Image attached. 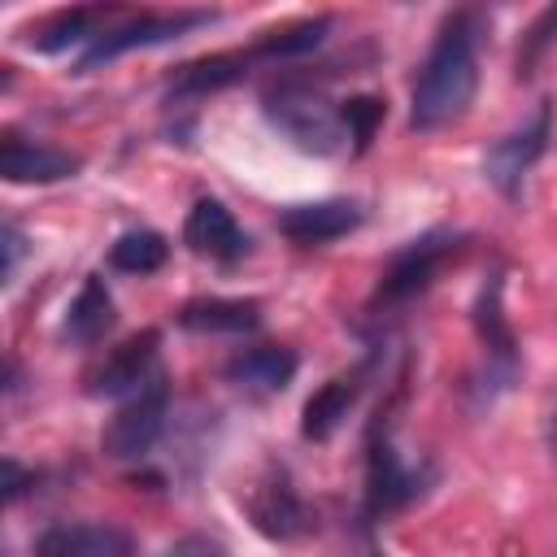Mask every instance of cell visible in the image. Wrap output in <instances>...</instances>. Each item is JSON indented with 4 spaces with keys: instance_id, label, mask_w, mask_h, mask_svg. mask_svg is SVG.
<instances>
[{
    "instance_id": "52a82bcc",
    "label": "cell",
    "mask_w": 557,
    "mask_h": 557,
    "mask_svg": "<svg viewBox=\"0 0 557 557\" xmlns=\"http://www.w3.org/2000/svg\"><path fill=\"white\" fill-rule=\"evenodd\" d=\"M548 139H553V100H540L527 122H518L509 135H500V139L483 152V178H487L509 205H522L527 178H531V170L540 165V157L548 152Z\"/></svg>"
},
{
    "instance_id": "30bf717a",
    "label": "cell",
    "mask_w": 557,
    "mask_h": 557,
    "mask_svg": "<svg viewBox=\"0 0 557 557\" xmlns=\"http://www.w3.org/2000/svg\"><path fill=\"white\" fill-rule=\"evenodd\" d=\"M379 366H383V344H374L352 370H344V374H335L331 383H322V387L305 400V409H300V435H305L309 444H326V440L348 422L352 405L361 400V392L370 387V379H374Z\"/></svg>"
},
{
    "instance_id": "d4e9b609",
    "label": "cell",
    "mask_w": 557,
    "mask_h": 557,
    "mask_svg": "<svg viewBox=\"0 0 557 557\" xmlns=\"http://www.w3.org/2000/svg\"><path fill=\"white\" fill-rule=\"evenodd\" d=\"M161 557H231V548L222 540H213V535H183Z\"/></svg>"
},
{
    "instance_id": "7402d4cb",
    "label": "cell",
    "mask_w": 557,
    "mask_h": 557,
    "mask_svg": "<svg viewBox=\"0 0 557 557\" xmlns=\"http://www.w3.org/2000/svg\"><path fill=\"white\" fill-rule=\"evenodd\" d=\"M170 257V244L161 231H148V226H135V231H122L109 248V265L117 274H131V278H144V274H157Z\"/></svg>"
},
{
    "instance_id": "603a6c76",
    "label": "cell",
    "mask_w": 557,
    "mask_h": 557,
    "mask_svg": "<svg viewBox=\"0 0 557 557\" xmlns=\"http://www.w3.org/2000/svg\"><path fill=\"white\" fill-rule=\"evenodd\" d=\"M553 48H557V4H548V9H544V13L522 30L518 61H513L518 70H513V74H518V78H531V74L544 65V57H548Z\"/></svg>"
},
{
    "instance_id": "ac0fdd59",
    "label": "cell",
    "mask_w": 557,
    "mask_h": 557,
    "mask_svg": "<svg viewBox=\"0 0 557 557\" xmlns=\"http://www.w3.org/2000/svg\"><path fill=\"white\" fill-rule=\"evenodd\" d=\"M122 9H113V4H91V9H65V13H52L48 22H39V26H30L26 30V44L35 48V52H65V48H78V44H96L113 22L109 17H117Z\"/></svg>"
},
{
    "instance_id": "9a60e30c",
    "label": "cell",
    "mask_w": 557,
    "mask_h": 557,
    "mask_svg": "<svg viewBox=\"0 0 557 557\" xmlns=\"http://www.w3.org/2000/svg\"><path fill=\"white\" fill-rule=\"evenodd\" d=\"M252 70L248 48L244 52H213V57H196L174 65L170 83H165V109H191L213 91H226L231 83H239Z\"/></svg>"
},
{
    "instance_id": "7c38bea8",
    "label": "cell",
    "mask_w": 557,
    "mask_h": 557,
    "mask_svg": "<svg viewBox=\"0 0 557 557\" xmlns=\"http://www.w3.org/2000/svg\"><path fill=\"white\" fill-rule=\"evenodd\" d=\"M183 244L196 252V257H205V261H213V265H222V270H235L239 261H248L252 257V235L235 222V213L222 205V200H213V196H200L191 209H187V218H183Z\"/></svg>"
},
{
    "instance_id": "4fadbf2b",
    "label": "cell",
    "mask_w": 557,
    "mask_h": 557,
    "mask_svg": "<svg viewBox=\"0 0 557 557\" xmlns=\"http://www.w3.org/2000/svg\"><path fill=\"white\" fill-rule=\"evenodd\" d=\"M361 222H366V205L352 200V196L300 200V205H287V209L278 213V231H283L292 244H300V248H318V244L344 239V235H352Z\"/></svg>"
},
{
    "instance_id": "44dd1931",
    "label": "cell",
    "mask_w": 557,
    "mask_h": 557,
    "mask_svg": "<svg viewBox=\"0 0 557 557\" xmlns=\"http://www.w3.org/2000/svg\"><path fill=\"white\" fill-rule=\"evenodd\" d=\"M335 17L318 13V17H305V22H292V26H278V30H265L257 44H248V57L252 65L265 61V65H278V61H296L313 48H322V39L331 35Z\"/></svg>"
},
{
    "instance_id": "5bb4252c",
    "label": "cell",
    "mask_w": 557,
    "mask_h": 557,
    "mask_svg": "<svg viewBox=\"0 0 557 557\" xmlns=\"http://www.w3.org/2000/svg\"><path fill=\"white\" fill-rule=\"evenodd\" d=\"M30 557H135V535L117 522H52L35 535Z\"/></svg>"
},
{
    "instance_id": "83f0119b",
    "label": "cell",
    "mask_w": 557,
    "mask_h": 557,
    "mask_svg": "<svg viewBox=\"0 0 557 557\" xmlns=\"http://www.w3.org/2000/svg\"><path fill=\"white\" fill-rule=\"evenodd\" d=\"M548 453H553V457H557V413H553V418H548Z\"/></svg>"
},
{
    "instance_id": "277c9868",
    "label": "cell",
    "mask_w": 557,
    "mask_h": 557,
    "mask_svg": "<svg viewBox=\"0 0 557 557\" xmlns=\"http://www.w3.org/2000/svg\"><path fill=\"white\" fill-rule=\"evenodd\" d=\"M435 487L431 461H405L392 440V409H379L366 431V518L370 527L413 509Z\"/></svg>"
},
{
    "instance_id": "4316f807",
    "label": "cell",
    "mask_w": 557,
    "mask_h": 557,
    "mask_svg": "<svg viewBox=\"0 0 557 557\" xmlns=\"http://www.w3.org/2000/svg\"><path fill=\"white\" fill-rule=\"evenodd\" d=\"M35 483H39V474H35V470H26V466H22V461H13V457L4 461V500H9V505H17Z\"/></svg>"
},
{
    "instance_id": "d6986e66",
    "label": "cell",
    "mask_w": 557,
    "mask_h": 557,
    "mask_svg": "<svg viewBox=\"0 0 557 557\" xmlns=\"http://www.w3.org/2000/svg\"><path fill=\"white\" fill-rule=\"evenodd\" d=\"M113 322H117V313H113V296H109L104 278L87 274L78 296L70 300V309L61 318V339L74 344V348H91L113 331Z\"/></svg>"
},
{
    "instance_id": "e0dca14e",
    "label": "cell",
    "mask_w": 557,
    "mask_h": 557,
    "mask_svg": "<svg viewBox=\"0 0 557 557\" xmlns=\"http://www.w3.org/2000/svg\"><path fill=\"white\" fill-rule=\"evenodd\" d=\"M83 170V157L39 144V139H22V135H4L0 139V174L9 183H61L74 178Z\"/></svg>"
},
{
    "instance_id": "3957f363",
    "label": "cell",
    "mask_w": 557,
    "mask_h": 557,
    "mask_svg": "<svg viewBox=\"0 0 557 557\" xmlns=\"http://www.w3.org/2000/svg\"><path fill=\"white\" fill-rule=\"evenodd\" d=\"M261 113L300 152L335 157V152L352 148L348 144V126H344V109L335 100H326V91L305 74H283L278 83H270L261 91Z\"/></svg>"
},
{
    "instance_id": "8fae6325",
    "label": "cell",
    "mask_w": 557,
    "mask_h": 557,
    "mask_svg": "<svg viewBox=\"0 0 557 557\" xmlns=\"http://www.w3.org/2000/svg\"><path fill=\"white\" fill-rule=\"evenodd\" d=\"M161 374V331H139L126 344H117L91 374H87V396L100 400H131Z\"/></svg>"
},
{
    "instance_id": "484cf974",
    "label": "cell",
    "mask_w": 557,
    "mask_h": 557,
    "mask_svg": "<svg viewBox=\"0 0 557 557\" xmlns=\"http://www.w3.org/2000/svg\"><path fill=\"white\" fill-rule=\"evenodd\" d=\"M0 248H4V287L17 278V265H22V257H26V235L17 231V222H4V231H0Z\"/></svg>"
},
{
    "instance_id": "ba28073f",
    "label": "cell",
    "mask_w": 557,
    "mask_h": 557,
    "mask_svg": "<svg viewBox=\"0 0 557 557\" xmlns=\"http://www.w3.org/2000/svg\"><path fill=\"white\" fill-rule=\"evenodd\" d=\"M165 418H170V379L161 370L144 392H135L109 418V426L100 435L104 457H113V461H144L157 448V440L165 435Z\"/></svg>"
},
{
    "instance_id": "5b68a950",
    "label": "cell",
    "mask_w": 557,
    "mask_h": 557,
    "mask_svg": "<svg viewBox=\"0 0 557 557\" xmlns=\"http://www.w3.org/2000/svg\"><path fill=\"white\" fill-rule=\"evenodd\" d=\"M470 235L466 231H448V226H435V231H422L418 239H409L405 248H396L374 283V296H370V313L383 318V313H396L405 309L409 300L426 296L431 283L440 278V270L448 261H457L466 252Z\"/></svg>"
},
{
    "instance_id": "8992f818",
    "label": "cell",
    "mask_w": 557,
    "mask_h": 557,
    "mask_svg": "<svg viewBox=\"0 0 557 557\" xmlns=\"http://www.w3.org/2000/svg\"><path fill=\"white\" fill-rule=\"evenodd\" d=\"M222 13L218 9H178V13H139V17H126V22H113L91 48H83V57L74 61V74H96L100 65L135 52V48H161V44H174L200 26H213Z\"/></svg>"
},
{
    "instance_id": "2e32d148",
    "label": "cell",
    "mask_w": 557,
    "mask_h": 557,
    "mask_svg": "<svg viewBox=\"0 0 557 557\" xmlns=\"http://www.w3.org/2000/svg\"><path fill=\"white\" fill-rule=\"evenodd\" d=\"M300 370V357L283 344H257V348H244L235 352L226 366H222V379L248 396H278L287 392V383L296 379Z\"/></svg>"
},
{
    "instance_id": "9c48e42d",
    "label": "cell",
    "mask_w": 557,
    "mask_h": 557,
    "mask_svg": "<svg viewBox=\"0 0 557 557\" xmlns=\"http://www.w3.org/2000/svg\"><path fill=\"white\" fill-rule=\"evenodd\" d=\"M244 513H248V522L265 540H278V544L305 540V535L318 531V509L296 492V483H292V474L283 466H270L265 470V479L248 492Z\"/></svg>"
},
{
    "instance_id": "ffe728a7",
    "label": "cell",
    "mask_w": 557,
    "mask_h": 557,
    "mask_svg": "<svg viewBox=\"0 0 557 557\" xmlns=\"http://www.w3.org/2000/svg\"><path fill=\"white\" fill-rule=\"evenodd\" d=\"M257 322H261V305L239 296H200L178 309V326L191 335H244L257 331Z\"/></svg>"
},
{
    "instance_id": "7a4b0ae2",
    "label": "cell",
    "mask_w": 557,
    "mask_h": 557,
    "mask_svg": "<svg viewBox=\"0 0 557 557\" xmlns=\"http://www.w3.org/2000/svg\"><path fill=\"white\" fill-rule=\"evenodd\" d=\"M474 335H479L483 361L466 383V405H470V413H487L522 379V344L505 313V274L500 270H492L474 296Z\"/></svg>"
},
{
    "instance_id": "cb8c5ba5",
    "label": "cell",
    "mask_w": 557,
    "mask_h": 557,
    "mask_svg": "<svg viewBox=\"0 0 557 557\" xmlns=\"http://www.w3.org/2000/svg\"><path fill=\"white\" fill-rule=\"evenodd\" d=\"M339 109H344V126H348L352 152H366L374 144L383 117H387V104L379 96H348V100H339Z\"/></svg>"
},
{
    "instance_id": "6da1fadb",
    "label": "cell",
    "mask_w": 557,
    "mask_h": 557,
    "mask_svg": "<svg viewBox=\"0 0 557 557\" xmlns=\"http://www.w3.org/2000/svg\"><path fill=\"white\" fill-rule=\"evenodd\" d=\"M487 35V13L479 9H457L440 22L426 61L418 65L413 78V100H409V126L431 135L466 117L479 91V52Z\"/></svg>"
}]
</instances>
